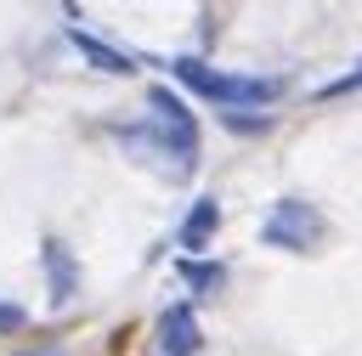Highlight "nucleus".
Segmentation results:
<instances>
[{
    "label": "nucleus",
    "mask_w": 362,
    "mask_h": 356,
    "mask_svg": "<svg viewBox=\"0 0 362 356\" xmlns=\"http://www.w3.org/2000/svg\"><path fill=\"white\" fill-rule=\"evenodd\" d=\"M181 283H187L192 294H215V288L226 283V271H221L215 260H192V254H187V260H181Z\"/></svg>",
    "instance_id": "8"
},
{
    "label": "nucleus",
    "mask_w": 362,
    "mask_h": 356,
    "mask_svg": "<svg viewBox=\"0 0 362 356\" xmlns=\"http://www.w3.org/2000/svg\"><path fill=\"white\" fill-rule=\"evenodd\" d=\"M23 322H28V311H23V305H11V299H0V333H17Z\"/></svg>",
    "instance_id": "11"
},
{
    "label": "nucleus",
    "mask_w": 362,
    "mask_h": 356,
    "mask_svg": "<svg viewBox=\"0 0 362 356\" xmlns=\"http://www.w3.org/2000/svg\"><path fill=\"white\" fill-rule=\"evenodd\" d=\"M40 266H45V283H51V305H68V299L79 294V260L68 254V243L45 237V249H40Z\"/></svg>",
    "instance_id": "5"
},
{
    "label": "nucleus",
    "mask_w": 362,
    "mask_h": 356,
    "mask_svg": "<svg viewBox=\"0 0 362 356\" xmlns=\"http://www.w3.org/2000/svg\"><path fill=\"white\" fill-rule=\"evenodd\" d=\"M215 226H221V203L215 198H198L187 209V220H181V249H192V260H198V249H209Z\"/></svg>",
    "instance_id": "7"
},
{
    "label": "nucleus",
    "mask_w": 362,
    "mask_h": 356,
    "mask_svg": "<svg viewBox=\"0 0 362 356\" xmlns=\"http://www.w3.org/2000/svg\"><path fill=\"white\" fill-rule=\"evenodd\" d=\"M317 237H322V215H317L305 198H283V203L260 220V243H266V249H294V254H305V249H317Z\"/></svg>",
    "instance_id": "3"
},
{
    "label": "nucleus",
    "mask_w": 362,
    "mask_h": 356,
    "mask_svg": "<svg viewBox=\"0 0 362 356\" xmlns=\"http://www.w3.org/2000/svg\"><path fill=\"white\" fill-rule=\"evenodd\" d=\"M351 90H362V62H356V68H351L345 79H334V85H322L317 96H351Z\"/></svg>",
    "instance_id": "10"
},
{
    "label": "nucleus",
    "mask_w": 362,
    "mask_h": 356,
    "mask_svg": "<svg viewBox=\"0 0 362 356\" xmlns=\"http://www.w3.org/2000/svg\"><path fill=\"white\" fill-rule=\"evenodd\" d=\"M119 136H124V141H147L153 153L175 158L181 175L198 164V119H192V107H187L170 85H153V90H147V124H130V130H119Z\"/></svg>",
    "instance_id": "1"
},
{
    "label": "nucleus",
    "mask_w": 362,
    "mask_h": 356,
    "mask_svg": "<svg viewBox=\"0 0 362 356\" xmlns=\"http://www.w3.org/2000/svg\"><path fill=\"white\" fill-rule=\"evenodd\" d=\"M170 68H175V79H181L192 96L221 102L226 113H238V107H266V102L277 96V79H255V73H221V68H209L204 57H175Z\"/></svg>",
    "instance_id": "2"
},
{
    "label": "nucleus",
    "mask_w": 362,
    "mask_h": 356,
    "mask_svg": "<svg viewBox=\"0 0 362 356\" xmlns=\"http://www.w3.org/2000/svg\"><path fill=\"white\" fill-rule=\"evenodd\" d=\"M221 124H226V130L255 136V130H266V124H272V113H260V107H238V113H221Z\"/></svg>",
    "instance_id": "9"
},
{
    "label": "nucleus",
    "mask_w": 362,
    "mask_h": 356,
    "mask_svg": "<svg viewBox=\"0 0 362 356\" xmlns=\"http://www.w3.org/2000/svg\"><path fill=\"white\" fill-rule=\"evenodd\" d=\"M204 328L192 316V305H164L158 311V356H198Z\"/></svg>",
    "instance_id": "4"
},
{
    "label": "nucleus",
    "mask_w": 362,
    "mask_h": 356,
    "mask_svg": "<svg viewBox=\"0 0 362 356\" xmlns=\"http://www.w3.org/2000/svg\"><path fill=\"white\" fill-rule=\"evenodd\" d=\"M68 45H74V51H79L96 73H136V62H130L124 51H113V45H107V40H96V34H85L79 23L68 28Z\"/></svg>",
    "instance_id": "6"
}]
</instances>
